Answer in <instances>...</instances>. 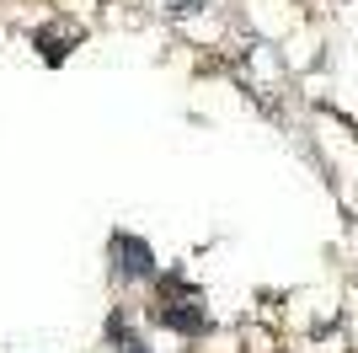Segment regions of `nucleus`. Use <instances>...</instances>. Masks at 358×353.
Returning <instances> with one entry per match:
<instances>
[{"label": "nucleus", "mask_w": 358, "mask_h": 353, "mask_svg": "<svg viewBox=\"0 0 358 353\" xmlns=\"http://www.w3.org/2000/svg\"><path fill=\"white\" fill-rule=\"evenodd\" d=\"M198 6H203V0H171V11H177V16H187V11H198Z\"/></svg>", "instance_id": "20e7f679"}, {"label": "nucleus", "mask_w": 358, "mask_h": 353, "mask_svg": "<svg viewBox=\"0 0 358 353\" xmlns=\"http://www.w3.org/2000/svg\"><path fill=\"white\" fill-rule=\"evenodd\" d=\"M150 316L161 326H171V332H182V338H198V332H209V310H203V294H171V300H155L150 305Z\"/></svg>", "instance_id": "f03ea898"}, {"label": "nucleus", "mask_w": 358, "mask_h": 353, "mask_svg": "<svg viewBox=\"0 0 358 353\" xmlns=\"http://www.w3.org/2000/svg\"><path fill=\"white\" fill-rule=\"evenodd\" d=\"M107 268H113V279H123V284H139V279H155V273H161L150 241L134 235V230H113L107 235Z\"/></svg>", "instance_id": "f257e3e1"}, {"label": "nucleus", "mask_w": 358, "mask_h": 353, "mask_svg": "<svg viewBox=\"0 0 358 353\" xmlns=\"http://www.w3.org/2000/svg\"><path fill=\"white\" fill-rule=\"evenodd\" d=\"M123 353H155V348H145V342L134 338V342H129V348H123Z\"/></svg>", "instance_id": "39448f33"}, {"label": "nucleus", "mask_w": 358, "mask_h": 353, "mask_svg": "<svg viewBox=\"0 0 358 353\" xmlns=\"http://www.w3.org/2000/svg\"><path fill=\"white\" fill-rule=\"evenodd\" d=\"M107 342H118V348H129V342H134V332H129V321H123V310H113V316H107Z\"/></svg>", "instance_id": "7ed1b4c3"}]
</instances>
